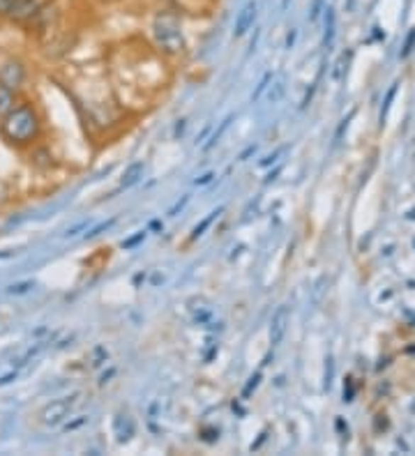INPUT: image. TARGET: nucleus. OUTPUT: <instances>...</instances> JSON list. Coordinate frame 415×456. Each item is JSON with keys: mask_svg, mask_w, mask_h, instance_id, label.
Instances as JSON below:
<instances>
[{"mask_svg": "<svg viewBox=\"0 0 415 456\" xmlns=\"http://www.w3.org/2000/svg\"><path fill=\"white\" fill-rule=\"evenodd\" d=\"M258 380H261V376H254V378H252V383H249V385H247V389H245V394H249V392H252V389H256V385H258Z\"/></svg>", "mask_w": 415, "mask_h": 456, "instance_id": "obj_17", "label": "nucleus"}, {"mask_svg": "<svg viewBox=\"0 0 415 456\" xmlns=\"http://www.w3.org/2000/svg\"><path fill=\"white\" fill-rule=\"evenodd\" d=\"M114 224H116V217H114V219H109V221H101V224H99V226H95V228H92V230L88 233V238H97L101 230H106V228H111V226H114Z\"/></svg>", "mask_w": 415, "mask_h": 456, "instance_id": "obj_11", "label": "nucleus"}, {"mask_svg": "<svg viewBox=\"0 0 415 456\" xmlns=\"http://www.w3.org/2000/svg\"><path fill=\"white\" fill-rule=\"evenodd\" d=\"M26 81V67L18 60H7L0 65V83H5L7 88L18 90Z\"/></svg>", "mask_w": 415, "mask_h": 456, "instance_id": "obj_4", "label": "nucleus"}, {"mask_svg": "<svg viewBox=\"0 0 415 456\" xmlns=\"http://www.w3.org/2000/svg\"><path fill=\"white\" fill-rule=\"evenodd\" d=\"M35 12H40V5H37V0H14V5H12V9H9L7 18L23 23V21H28V18H33Z\"/></svg>", "mask_w": 415, "mask_h": 456, "instance_id": "obj_6", "label": "nucleus"}, {"mask_svg": "<svg viewBox=\"0 0 415 456\" xmlns=\"http://www.w3.org/2000/svg\"><path fill=\"white\" fill-rule=\"evenodd\" d=\"M86 422H88V417H81V420H77L74 424H67V426H65V431H74V429H79V426H83Z\"/></svg>", "mask_w": 415, "mask_h": 456, "instance_id": "obj_15", "label": "nucleus"}, {"mask_svg": "<svg viewBox=\"0 0 415 456\" xmlns=\"http://www.w3.org/2000/svg\"><path fill=\"white\" fill-rule=\"evenodd\" d=\"M12 5H14V0H0V16H7Z\"/></svg>", "mask_w": 415, "mask_h": 456, "instance_id": "obj_14", "label": "nucleus"}, {"mask_svg": "<svg viewBox=\"0 0 415 456\" xmlns=\"http://www.w3.org/2000/svg\"><path fill=\"white\" fill-rule=\"evenodd\" d=\"M0 134L7 143L28 148L42 136V118L31 101H16V106L0 120Z\"/></svg>", "mask_w": 415, "mask_h": 456, "instance_id": "obj_1", "label": "nucleus"}, {"mask_svg": "<svg viewBox=\"0 0 415 456\" xmlns=\"http://www.w3.org/2000/svg\"><path fill=\"white\" fill-rule=\"evenodd\" d=\"M228 123H231V118H226V120H224V123H221V127H219V132H217L215 136H212V138H210V143L206 145V150H210V148H212V145H217V143H219V136H221V132H224V129L228 127Z\"/></svg>", "mask_w": 415, "mask_h": 456, "instance_id": "obj_13", "label": "nucleus"}, {"mask_svg": "<svg viewBox=\"0 0 415 456\" xmlns=\"http://www.w3.org/2000/svg\"><path fill=\"white\" fill-rule=\"evenodd\" d=\"M270 79H272V74H265V77L261 79V83H258V88H256V92H254V95H252V101H256L258 97H261V95H263V90L267 88V83H270Z\"/></svg>", "mask_w": 415, "mask_h": 456, "instance_id": "obj_12", "label": "nucleus"}, {"mask_svg": "<svg viewBox=\"0 0 415 456\" xmlns=\"http://www.w3.org/2000/svg\"><path fill=\"white\" fill-rule=\"evenodd\" d=\"M153 35L155 42L162 51L178 55L184 51V35H182V26L180 18L171 14V12H162L160 16L155 18L153 23Z\"/></svg>", "mask_w": 415, "mask_h": 456, "instance_id": "obj_2", "label": "nucleus"}, {"mask_svg": "<svg viewBox=\"0 0 415 456\" xmlns=\"http://www.w3.org/2000/svg\"><path fill=\"white\" fill-rule=\"evenodd\" d=\"M184 203H187V196H184L182 201H178V203H175V206H173V208L169 210V217H175V212H178V210H180V208L184 206Z\"/></svg>", "mask_w": 415, "mask_h": 456, "instance_id": "obj_16", "label": "nucleus"}, {"mask_svg": "<svg viewBox=\"0 0 415 456\" xmlns=\"http://www.w3.org/2000/svg\"><path fill=\"white\" fill-rule=\"evenodd\" d=\"M286 323H289V309H286V306H280L270 318V343L272 346H277V343L282 341L284 332H286Z\"/></svg>", "mask_w": 415, "mask_h": 456, "instance_id": "obj_7", "label": "nucleus"}, {"mask_svg": "<svg viewBox=\"0 0 415 456\" xmlns=\"http://www.w3.org/2000/svg\"><path fill=\"white\" fill-rule=\"evenodd\" d=\"M256 3L252 0V3H247L243 9L238 12V16H236V26H233V35L236 37H243V35H247V30L249 28L254 26V21H256Z\"/></svg>", "mask_w": 415, "mask_h": 456, "instance_id": "obj_5", "label": "nucleus"}, {"mask_svg": "<svg viewBox=\"0 0 415 456\" xmlns=\"http://www.w3.org/2000/svg\"><path fill=\"white\" fill-rule=\"evenodd\" d=\"M219 212H221V210H217V212H212V215H210L208 219H203V221H201V226H197V228H194V233H192V240H197L199 235H203V230H206V228H208V226L212 224V219H215V217L219 215Z\"/></svg>", "mask_w": 415, "mask_h": 456, "instance_id": "obj_10", "label": "nucleus"}, {"mask_svg": "<svg viewBox=\"0 0 415 456\" xmlns=\"http://www.w3.org/2000/svg\"><path fill=\"white\" fill-rule=\"evenodd\" d=\"M79 404V394L74 396H65V399H58V401H51L49 406L42 408L40 413V420L44 426H58L62 420H67L72 408Z\"/></svg>", "mask_w": 415, "mask_h": 456, "instance_id": "obj_3", "label": "nucleus"}, {"mask_svg": "<svg viewBox=\"0 0 415 456\" xmlns=\"http://www.w3.org/2000/svg\"><path fill=\"white\" fill-rule=\"evenodd\" d=\"M286 5H289V0H284V3H282V9H286Z\"/></svg>", "mask_w": 415, "mask_h": 456, "instance_id": "obj_19", "label": "nucleus"}, {"mask_svg": "<svg viewBox=\"0 0 415 456\" xmlns=\"http://www.w3.org/2000/svg\"><path fill=\"white\" fill-rule=\"evenodd\" d=\"M212 178H215V173H206L203 178L197 180V184H208V182H212Z\"/></svg>", "mask_w": 415, "mask_h": 456, "instance_id": "obj_18", "label": "nucleus"}, {"mask_svg": "<svg viewBox=\"0 0 415 456\" xmlns=\"http://www.w3.org/2000/svg\"><path fill=\"white\" fill-rule=\"evenodd\" d=\"M143 173H145V162H134V164H129L127 166V171L123 175V180H120V187H134V184L143 178Z\"/></svg>", "mask_w": 415, "mask_h": 456, "instance_id": "obj_8", "label": "nucleus"}, {"mask_svg": "<svg viewBox=\"0 0 415 456\" xmlns=\"http://www.w3.org/2000/svg\"><path fill=\"white\" fill-rule=\"evenodd\" d=\"M14 106H16V90L7 88L5 83H0V120H3Z\"/></svg>", "mask_w": 415, "mask_h": 456, "instance_id": "obj_9", "label": "nucleus"}]
</instances>
